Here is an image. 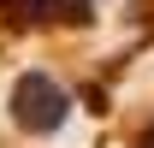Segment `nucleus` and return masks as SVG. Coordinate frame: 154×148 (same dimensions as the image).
I'll list each match as a JSON object with an SVG mask.
<instances>
[{
    "label": "nucleus",
    "mask_w": 154,
    "mask_h": 148,
    "mask_svg": "<svg viewBox=\"0 0 154 148\" xmlns=\"http://www.w3.org/2000/svg\"><path fill=\"white\" fill-rule=\"evenodd\" d=\"M12 107H18V125L24 130H54L59 119H65V89H59L54 77L30 71L18 83V95H12Z\"/></svg>",
    "instance_id": "f257e3e1"
},
{
    "label": "nucleus",
    "mask_w": 154,
    "mask_h": 148,
    "mask_svg": "<svg viewBox=\"0 0 154 148\" xmlns=\"http://www.w3.org/2000/svg\"><path fill=\"white\" fill-rule=\"evenodd\" d=\"M0 6H6V12H18V18H24V12H36L42 0H0Z\"/></svg>",
    "instance_id": "f03ea898"
}]
</instances>
